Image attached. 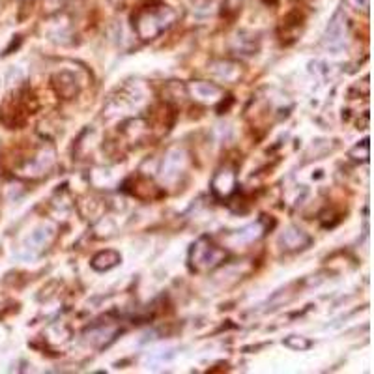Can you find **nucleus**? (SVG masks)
<instances>
[{
  "mask_svg": "<svg viewBox=\"0 0 374 374\" xmlns=\"http://www.w3.org/2000/svg\"><path fill=\"white\" fill-rule=\"evenodd\" d=\"M176 21H178V14L175 8L163 2H154L135 11L131 17V26L140 41H152L167 32Z\"/></svg>",
  "mask_w": 374,
  "mask_h": 374,
  "instance_id": "nucleus-1",
  "label": "nucleus"
},
{
  "mask_svg": "<svg viewBox=\"0 0 374 374\" xmlns=\"http://www.w3.org/2000/svg\"><path fill=\"white\" fill-rule=\"evenodd\" d=\"M229 260V251L217 245L212 238L202 236L191 245L189 266L194 274H209Z\"/></svg>",
  "mask_w": 374,
  "mask_h": 374,
  "instance_id": "nucleus-2",
  "label": "nucleus"
},
{
  "mask_svg": "<svg viewBox=\"0 0 374 374\" xmlns=\"http://www.w3.org/2000/svg\"><path fill=\"white\" fill-rule=\"evenodd\" d=\"M55 167V150L43 146L36 152L34 157L21 165L19 175L25 178H41Z\"/></svg>",
  "mask_w": 374,
  "mask_h": 374,
  "instance_id": "nucleus-3",
  "label": "nucleus"
},
{
  "mask_svg": "<svg viewBox=\"0 0 374 374\" xmlns=\"http://www.w3.org/2000/svg\"><path fill=\"white\" fill-rule=\"evenodd\" d=\"M55 236H56L55 224L43 223L41 227H38V229L26 238L25 247H23V256H26V259H36V256H40V254L53 244Z\"/></svg>",
  "mask_w": 374,
  "mask_h": 374,
  "instance_id": "nucleus-4",
  "label": "nucleus"
},
{
  "mask_svg": "<svg viewBox=\"0 0 374 374\" xmlns=\"http://www.w3.org/2000/svg\"><path fill=\"white\" fill-rule=\"evenodd\" d=\"M187 167V154L182 148H170L165 155L163 165H161V182L163 184H175L178 178L184 175Z\"/></svg>",
  "mask_w": 374,
  "mask_h": 374,
  "instance_id": "nucleus-5",
  "label": "nucleus"
},
{
  "mask_svg": "<svg viewBox=\"0 0 374 374\" xmlns=\"http://www.w3.org/2000/svg\"><path fill=\"white\" fill-rule=\"evenodd\" d=\"M187 92L194 101L204 105H215L223 100V88L208 80H191L187 85Z\"/></svg>",
  "mask_w": 374,
  "mask_h": 374,
  "instance_id": "nucleus-6",
  "label": "nucleus"
},
{
  "mask_svg": "<svg viewBox=\"0 0 374 374\" xmlns=\"http://www.w3.org/2000/svg\"><path fill=\"white\" fill-rule=\"evenodd\" d=\"M209 189L214 193L215 199L224 200L229 199L230 194L236 191V172L234 169L230 167H223L214 175L212 178V184H209Z\"/></svg>",
  "mask_w": 374,
  "mask_h": 374,
  "instance_id": "nucleus-7",
  "label": "nucleus"
},
{
  "mask_svg": "<svg viewBox=\"0 0 374 374\" xmlns=\"http://www.w3.org/2000/svg\"><path fill=\"white\" fill-rule=\"evenodd\" d=\"M346 36H348V25H346V19H344V15L335 14V17L329 23L328 30H326L324 36V43L331 49H337V47H343L344 40H346Z\"/></svg>",
  "mask_w": 374,
  "mask_h": 374,
  "instance_id": "nucleus-8",
  "label": "nucleus"
},
{
  "mask_svg": "<svg viewBox=\"0 0 374 374\" xmlns=\"http://www.w3.org/2000/svg\"><path fill=\"white\" fill-rule=\"evenodd\" d=\"M208 71L214 75L215 79L223 80V83H236L244 73L241 66L238 62H232V60H215L209 64Z\"/></svg>",
  "mask_w": 374,
  "mask_h": 374,
  "instance_id": "nucleus-9",
  "label": "nucleus"
},
{
  "mask_svg": "<svg viewBox=\"0 0 374 374\" xmlns=\"http://www.w3.org/2000/svg\"><path fill=\"white\" fill-rule=\"evenodd\" d=\"M279 245L284 251H301L311 245V236L298 227H289L279 236Z\"/></svg>",
  "mask_w": 374,
  "mask_h": 374,
  "instance_id": "nucleus-10",
  "label": "nucleus"
},
{
  "mask_svg": "<svg viewBox=\"0 0 374 374\" xmlns=\"http://www.w3.org/2000/svg\"><path fill=\"white\" fill-rule=\"evenodd\" d=\"M53 86H55L56 94L62 95L64 100H71L79 94V83H77V77L71 71L56 73L55 79H53Z\"/></svg>",
  "mask_w": 374,
  "mask_h": 374,
  "instance_id": "nucleus-11",
  "label": "nucleus"
},
{
  "mask_svg": "<svg viewBox=\"0 0 374 374\" xmlns=\"http://www.w3.org/2000/svg\"><path fill=\"white\" fill-rule=\"evenodd\" d=\"M122 262V254L115 249H105L100 251L98 254H94V259L90 262V266L95 269V271H109V269L116 268V266Z\"/></svg>",
  "mask_w": 374,
  "mask_h": 374,
  "instance_id": "nucleus-12",
  "label": "nucleus"
},
{
  "mask_svg": "<svg viewBox=\"0 0 374 374\" xmlns=\"http://www.w3.org/2000/svg\"><path fill=\"white\" fill-rule=\"evenodd\" d=\"M264 236V227H262V223H253L249 224V227H245V229L241 230H236V234H230L229 239H232V241H241V244H253V241H256L259 238H262Z\"/></svg>",
  "mask_w": 374,
  "mask_h": 374,
  "instance_id": "nucleus-13",
  "label": "nucleus"
},
{
  "mask_svg": "<svg viewBox=\"0 0 374 374\" xmlns=\"http://www.w3.org/2000/svg\"><path fill=\"white\" fill-rule=\"evenodd\" d=\"M284 344H286L289 348L307 350L311 346V341L305 339V337H298V335H292V337H289V339L284 341Z\"/></svg>",
  "mask_w": 374,
  "mask_h": 374,
  "instance_id": "nucleus-14",
  "label": "nucleus"
},
{
  "mask_svg": "<svg viewBox=\"0 0 374 374\" xmlns=\"http://www.w3.org/2000/svg\"><path fill=\"white\" fill-rule=\"evenodd\" d=\"M354 10L358 11H363V14H367L369 11V0H346Z\"/></svg>",
  "mask_w": 374,
  "mask_h": 374,
  "instance_id": "nucleus-15",
  "label": "nucleus"
},
{
  "mask_svg": "<svg viewBox=\"0 0 374 374\" xmlns=\"http://www.w3.org/2000/svg\"><path fill=\"white\" fill-rule=\"evenodd\" d=\"M224 2H227V8H229L230 11H234V10H238V8H241V6H244L245 0H224Z\"/></svg>",
  "mask_w": 374,
  "mask_h": 374,
  "instance_id": "nucleus-16",
  "label": "nucleus"
}]
</instances>
